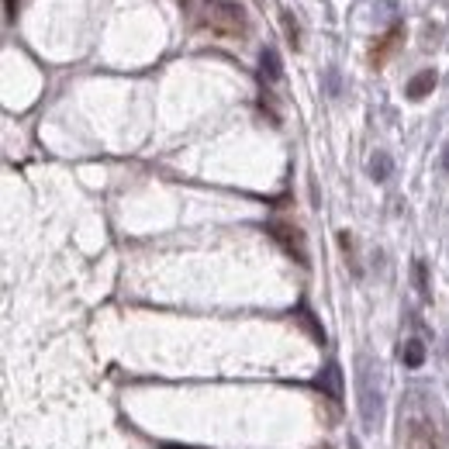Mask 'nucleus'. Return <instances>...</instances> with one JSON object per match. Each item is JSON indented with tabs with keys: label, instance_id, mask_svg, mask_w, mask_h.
I'll list each match as a JSON object with an SVG mask.
<instances>
[{
	"label": "nucleus",
	"instance_id": "nucleus-1",
	"mask_svg": "<svg viewBox=\"0 0 449 449\" xmlns=\"http://www.w3.org/2000/svg\"><path fill=\"white\" fill-rule=\"evenodd\" d=\"M214 35H242L246 31V10L239 3H228V0H211L207 3V21H204Z\"/></svg>",
	"mask_w": 449,
	"mask_h": 449
},
{
	"label": "nucleus",
	"instance_id": "nucleus-2",
	"mask_svg": "<svg viewBox=\"0 0 449 449\" xmlns=\"http://www.w3.org/2000/svg\"><path fill=\"white\" fill-rule=\"evenodd\" d=\"M356 394H359V418H363V429H377V422H380V391H373V373H370V359L366 356H359Z\"/></svg>",
	"mask_w": 449,
	"mask_h": 449
},
{
	"label": "nucleus",
	"instance_id": "nucleus-3",
	"mask_svg": "<svg viewBox=\"0 0 449 449\" xmlns=\"http://www.w3.org/2000/svg\"><path fill=\"white\" fill-rule=\"evenodd\" d=\"M269 235H273L301 267H308V253H304V235H301V228H294V225H287V221H269Z\"/></svg>",
	"mask_w": 449,
	"mask_h": 449
},
{
	"label": "nucleus",
	"instance_id": "nucleus-4",
	"mask_svg": "<svg viewBox=\"0 0 449 449\" xmlns=\"http://www.w3.org/2000/svg\"><path fill=\"white\" fill-rule=\"evenodd\" d=\"M436 84H439L436 70H422V73H415V77L408 80V87H404V93H408L411 100H422L425 93H432V90H436Z\"/></svg>",
	"mask_w": 449,
	"mask_h": 449
},
{
	"label": "nucleus",
	"instance_id": "nucleus-5",
	"mask_svg": "<svg viewBox=\"0 0 449 449\" xmlns=\"http://www.w3.org/2000/svg\"><path fill=\"white\" fill-rule=\"evenodd\" d=\"M397 42H401V28H391V31H387V35H384V38L373 45V52H370V63L380 70V66L387 63V56L397 49Z\"/></svg>",
	"mask_w": 449,
	"mask_h": 449
},
{
	"label": "nucleus",
	"instance_id": "nucleus-6",
	"mask_svg": "<svg viewBox=\"0 0 449 449\" xmlns=\"http://www.w3.org/2000/svg\"><path fill=\"white\" fill-rule=\"evenodd\" d=\"M401 363H404L408 370H418V366L425 363V342H422V339H408L404 349H401Z\"/></svg>",
	"mask_w": 449,
	"mask_h": 449
},
{
	"label": "nucleus",
	"instance_id": "nucleus-7",
	"mask_svg": "<svg viewBox=\"0 0 449 449\" xmlns=\"http://www.w3.org/2000/svg\"><path fill=\"white\" fill-rule=\"evenodd\" d=\"M391 170H394L391 156H387V152H373V159H370V177L377 180V183H384V180H391Z\"/></svg>",
	"mask_w": 449,
	"mask_h": 449
},
{
	"label": "nucleus",
	"instance_id": "nucleus-8",
	"mask_svg": "<svg viewBox=\"0 0 449 449\" xmlns=\"http://www.w3.org/2000/svg\"><path fill=\"white\" fill-rule=\"evenodd\" d=\"M260 70H263V77H267L269 84H273V80H280V56H276V49H263V56H260Z\"/></svg>",
	"mask_w": 449,
	"mask_h": 449
},
{
	"label": "nucleus",
	"instance_id": "nucleus-9",
	"mask_svg": "<svg viewBox=\"0 0 449 449\" xmlns=\"http://www.w3.org/2000/svg\"><path fill=\"white\" fill-rule=\"evenodd\" d=\"M339 249H342V256H346V263L353 267V273H363V267H359V260H356V242H353V235L349 232H339Z\"/></svg>",
	"mask_w": 449,
	"mask_h": 449
},
{
	"label": "nucleus",
	"instance_id": "nucleus-10",
	"mask_svg": "<svg viewBox=\"0 0 449 449\" xmlns=\"http://www.w3.org/2000/svg\"><path fill=\"white\" fill-rule=\"evenodd\" d=\"M283 31H287V42H290L294 49H301V28H297V21H294L290 10H283Z\"/></svg>",
	"mask_w": 449,
	"mask_h": 449
},
{
	"label": "nucleus",
	"instance_id": "nucleus-11",
	"mask_svg": "<svg viewBox=\"0 0 449 449\" xmlns=\"http://www.w3.org/2000/svg\"><path fill=\"white\" fill-rule=\"evenodd\" d=\"M415 287H418L422 297H429V267H425V260H415Z\"/></svg>",
	"mask_w": 449,
	"mask_h": 449
},
{
	"label": "nucleus",
	"instance_id": "nucleus-12",
	"mask_svg": "<svg viewBox=\"0 0 449 449\" xmlns=\"http://www.w3.org/2000/svg\"><path fill=\"white\" fill-rule=\"evenodd\" d=\"M14 14H17V0H7V21H10Z\"/></svg>",
	"mask_w": 449,
	"mask_h": 449
},
{
	"label": "nucleus",
	"instance_id": "nucleus-13",
	"mask_svg": "<svg viewBox=\"0 0 449 449\" xmlns=\"http://www.w3.org/2000/svg\"><path fill=\"white\" fill-rule=\"evenodd\" d=\"M443 170L449 173V142H446V149H443Z\"/></svg>",
	"mask_w": 449,
	"mask_h": 449
},
{
	"label": "nucleus",
	"instance_id": "nucleus-14",
	"mask_svg": "<svg viewBox=\"0 0 449 449\" xmlns=\"http://www.w3.org/2000/svg\"><path fill=\"white\" fill-rule=\"evenodd\" d=\"M170 449H190V446H170Z\"/></svg>",
	"mask_w": 449,
	"mask_h": 449
}]
</instances>
